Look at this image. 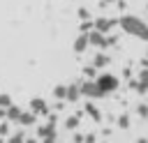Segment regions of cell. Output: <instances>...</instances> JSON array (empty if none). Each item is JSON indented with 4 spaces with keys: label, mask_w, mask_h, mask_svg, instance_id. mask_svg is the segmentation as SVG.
<instances>
[{
    "label": "cell",
    "mask_w": 148,
    "mask_h": 143,
    "mask_svg": "<svg viewBox=\"0 0 148 143\" xmlns=\"http://www.w3.org/2000/svg\"><path fill=\"white\" fill-rule=\"evenodd\" d=\"M79 97H81V85H67V97H65V101H79Z\"/></svg>",
    "instance_id": "cell-11"
},
{
    "label": "cell",
    "mask_w": 148,
    "mask_h": 143,
    "mask_svg": "<svg viewBox=\"0 0 148 143\" xmlns=\"http://www.w3.org/2000/svg\"><path fill=\"white\" fill-rule=\"evenodd\" d=\"M37 138H56V125H51V122H46V125H39L37 127Z\"/></svg>",
    "instance_id": "cell-6"
},
{
    "label": "cell",
    "mask_w": 148,
    "mask_h": 143,
    "mask_svg": "<svg viewBox=\"0 0 148 143\" xmlns=\"http://www.w3.org/2000/svg\"><path fill=\"white\" fill-rule=\"evenodd\" d=\"M0 143H5V141H2V136H0Z\"/></svg>",
    "instance_id": "cell-29"
},
{
    "label": "cell",
    "mask_w": 148,
    "mask_h": 143,
    "mask_svg": "<svg viewBox=\"0 0 148 143\" xmlns=\"http://www.w3.org/2000/svg\"><path fill=\"white\" fill-rule=\"evenodd\" d=\"M86 113L95 120V122H102V113H99V108L97 106H92V104H86Z\"/></svg>",
    "instance_id": "cell-14"
},
{
    "label": "cell",
    "mask_w": 148,
    "mask_h": 143,
    "mask_svg": "<svg viewBox=\"0 0 148 143\" xmlns=\"http://www.w3.org/2000/svg\"><path fill=\"white\" fill-rule=\"evenodd\" d=\"M136 143H148V141H146V138H139V141H136Z\"/></svg>",
    "instance_id": "cell-28"
},
{
    "label": "cell",
    "mask_w": 148,
    "mask_h": 143,
    "mask_svg": "<svg viewBox=\"0 0 148 143\" xmlns=\"http://www.w3.org/2000/svg\"><path fill=\"white\" fill-rule=\"evenodd\" d=\"M76 127H79V118L76 115H69L65 120V129H76Z\"/></svg>",
    "instance_id": "cell-17"
},
{
    "label": "cell",
    "mask_w": 148,
    "mask_h": 143,
    "mask_svg": "<svg viewBox=\"0 0 148 143\" xmlns=\"http://www.w3.org/2000/svg\"><path fill=\"white\" fill-rule=\"evenodd\" d=\"M12 106V97L9 95H0V108H9Z\"/></svg>",
    "instance_id": "cell-19"
},
{
    "label": "cell",
    "mask_w": 148,
    "mask_h": 143,
    "mask_svg": "<svg viewBox=\"0 0 148 143\" xmlns=\"http://www.w3.org/2000/svg\"><path fill=\"white\" fill-rule=\"evenodd\" d=\"M21 113H23V111H21L18 106H14V104H12V106H9L7 111H5V120H7V122H18Z\"/></svg>",
    "instance_id": "cell-9"
},
{
    "label": "cell",
    "mask_w": 148,
    "mask_h": 143,
    "mask_svg": "<svg viewBox=\"0 0 148 143\" xmlns=\"http://www.w3.org/2000/svg\"><path fill=\"white\" fill-rule=\"evenodd\" d=\"M42 143H56V138H44Z\"/></svg>",
    "instance_id": "cell-25"
},
{
    "label": "cell",
    "mask_w": 148,
    "mask_h": 143,
    "mask_svg": "<svg viewBox=\"0 0 148 143\" xmlns=\"http://www.w3.org/2000/svg\"><path fill=\"white\" fill-rule=\"evenodd\" d=\"M118 127H120V129H127V127H130V115H127V113H120V115H118Z\"/></svg>",
    "instance_id": "cell-18"
},
{
    "label": "cell",
    "mask_w": 148,
    "mask_h": 143,
    "mask_svg": "<svg viewBox=\"0 0 148 143\" xmlns=\"http://www.w3.org/2000/svg\"><path fill=\"white\" fill-rule=\"evenodd\" d=\"M25 143H37V138H25Z\"/></svg>",
    "instance_id": "cell-26"
},
{
    "label": "cell",
    "mask_w": 148,
    "mask_h": 143,
    "mask_svg": "<svg viewBox=\"0 0 148 143\" xmlns=\"http://www.w3.org/2000/svg\"><path fill=\"white\" fill-rule=\"evenodd\" d=\"M146 90H148V72H141L139 74V92L143 95Z\"/></svg>",
    "instance_id": "cell-15"
},
{
    "label": "cell",
    "mask_w": 148,
    "mask_h": 143,
    "mask_svg": "<svg viewBox=\"0 0 148 143\" xmlns=\"http://www.w3.org/2000/svg\"><path fill=\"white\" fill-rule=\"evenodd\" d=\"M0 136H9V122L7 120H2V125H0Z\"/></svg>",
    "instance_id": "cell-21"
},
{
    "label": "cell",
    "mask_w": 148,
    "mask_h": 143,
    "mask_svg": "<svg viewBox=\"0 0 148 143\" xmlns=\"http://www.w3.org/2000/svg\"><path fill=\"white\" fill-rule=\"evenodd\" d=\"M53 97L56 99H65L67 97V85H56L53 88Z\"/></svg>",
    "instance_id": "cell-16"
},
{
    "label": "cell",
    "mask_w": 148,
    "mask_h": 143,
    "mask_svg": "<svg viewBox=\"0 0 148 143\" xmlns=\"http://www.w3.org/2000/svg\"><path fill=\"white\" fill-rule=\"evenodd\" d=\"M79 16H81V18H83V21H86V18H88V16H90V14H88V9H79Z\"/></svg>",
    "instance_id": "cell-23"
},
{
    "label": "cell",
    "mask_w": 148,
    "mask_h": 143,
    "mask_svg": "<svg viewBox=\"0 0 148 143\" xmlns=\"http://www.w3.org/2000/svg\"><path fill=\"white\" fill-rule=\"evenodd\" d=\"M113 23H116V21H111V18H97V21L92 23V25H95L92 30H97V32H102V35H106V32H109V30L113 28Z\"/></svg>",
    "instance_id": "cell-7"
},
{
    "label": "cell",
    "mask_w": 148,
    "mask_h": 143,
    "mask_svg": "<svg viewBox=\"0 0 148 143\" xmlns=\"http://www.w3.org/2000/svg\"><path fill=\"white\" fill-rule=\"evenodd\" d=\"M88 35H79L76 39H74V53H83L86 48H88Z\"/></svg>",
    "instance_id": "cell-10"
},
{
    "label": "cell",
    "mask_w": 148,
    "mask_h": 143,
    "mask_svg": "<svg viewBox=\"0 0 148 143\" xmlns=\"http://www.w3.org/2000/svg\"><path fill=\"white\" fill-rule=\"evenodd\" d=\"M109 65V55L106 53H97L95 58H92V67L95 69H102V67H106Z\"/></svg>",
    "instance_id": "cell-12"
},
{
    "label": "cell",
    "mask_w": 148,
    "mask_h": 143,
    "mask_svg": "<svg viewBox=\"0 0 148 143\" xmlns=\"http://www.w3.org/2000/svg\"><path fill=\"white\" fill-rule=\"evenodd\" d=\"M35 122H37V115H35L32 111H23L21 118H18V125H21V127H32Z\"/></svg>",
    "instance_id": "cell-8"
},
{
    "label": "cell",
    "mask_w": 148,
    "mask_h": 143,
    "mask_svg": "<svg viewBox=\"0 0 148 143\" xmlns=\"http://www.w3.org/2000/svg\"><path fill=\"white\" fill-rule=\"evenodd\" d=\"M28 111H32L35 115H46L49 113V104L42 97H35V99H30V108Z\"/></svg>",
    "instance_id": "cell-4"
},
{
    "label": "cell",
    "mask_w": 148,
    "mask_h": 143,
    "mask_svg": "<svg viewBox=\"0 0 148 143\" xmlns=\"http://www.w3.org/2000/svg\"><path fill=\"white\" fill-rule=\"evenodd\" d=\"M25 131L23 129H18V131H12L9 136H7V143H25Z\"/></svg>",
    "instance_id": "cell-13"
},
{
    "label": "cell",
    "mask_w": 148,
    "mask_h": 143,
    "mask_svg": "<svg viewBox=\"0 0 148 143\" xmlns=\"http://www.w3.org/2000/svg\"><path fill=\"white\" fill-rule=\"evenodd\" d=\"M88 42L92 44V46H97V48H106L109 44H111V39H106L102 32H97V30H92L90 35H88Z\"/></svg>",
    "instance_id": "cell-5"
},
{
    "label": "cell",
    "mask_w": 148,
    "mask_h": 143,
    "mask_svg": "<svg viewBox=\"0 0 148 143\" xmlns=\"http://www.w3.org/2000/svg\"><path fill=\"white\" fill-rule=\"evenodd\" d=\"M102 143H106V141H102Z\"/></svg>",
    "instance_id": "cell-30"
},
{
    "label": "cell",
    "mask_w": 148,
    "mask_h": 143,
    "mask_svg": "<svg viewBox=\"0 0 148 143\" xmlns=\"http://www.w3.org/2000/svg\"><path fill=\"white\" fill-rule=\"evenodd\" d=\"M136 113H139L141 118H148V106H146V104H139V106H136Z\"/></svg>",
    "instance_id": "cell-20"
},
{
    "label": "cell",
    "mask_w": 148,
    "mask_h": 143,
    "mask_svg": "<svg viewBox=\"0 0 148 143\" xmlns=\"http://www.w3.org/2000/svg\"><path fill=\"white\" fill-rule=\"evenodd\" d=\"M95 141H97L95 134H86V136H83V143H95Z\"/></svg>",
    "instance_id": "cell-22"
},
{
    "label": "cell",
    "mask_w": 148,
    "mask_h": 143,
    "mask_svg": "<svg viewBox=\"0 0 148 143\" xmlns=\"http://www.w3.org/2000/svg\"><path fill=\"white\" fill-rule=\"evenodd\" d=\"M74 143H83V134H74Z\"/></svg>",
    "instance_id": "cell-24"
},
{
    "label": "cell",
    "mask_w": 148,
    "mask_h": 143,
    "mask_svg": "<svg viewBox=\"0 0 148 143\" xmlns=\"http://www.w3.org/2000/svg\"><path fill=\"white\" fill-rule=\"evenodd\" d=\"M81 95H83V97H90V99L104 97V95L99 92V88H97V83H95V81H86V83H81Z\"/></svg>",
    "instance_id": "cell-3"
},
{
    "label": "cell",
    "mask_w": 148,
    "mask_h": 143,
    "mask_svg": "<svg viewBox=\"0 0 148 143\" xmlns=\"http://www.w3.org/2000/svg\"><path fill=\"white\" fill-rule=\"evenodd\" d=\"M95 83H97V88H99L102 95H109V92L118 90V85H120L118 76H113V74H99V76L95 78Z\"/></svg>",
    "instance_id": "cell-2"
},
{
    "label": "cell",
    "mask_w": 148,
    "mask_h": 143,
    "mask_svg": "<svg viewBox=\"0 0 148 143\" xmlns=\"http://www.w3.org/2000/svg\"><path fill=\"white\" fill-rule=\"evenodd\" d=\"M102 2H104V5H106V2H118V0H102Z\"/></svg>",
    "instance_id": "cell-27"
},
{
    "label": "cell",
    "mask_w": 148,
    "mask_h": 143,
    "mask_svg": "<svg viewBox=\"0 0 148 143\" xmlns=\"http://www.w3.org/2000/svg\"><path fill=\"white\" fill-rule=\"evenodd\" d=\"M118 23H120V28H123L127 35L148 42V25H146V21H141L139 16H123Z\"/></svg>",
    "instance_id": "cell-1"
}]
</instances>
